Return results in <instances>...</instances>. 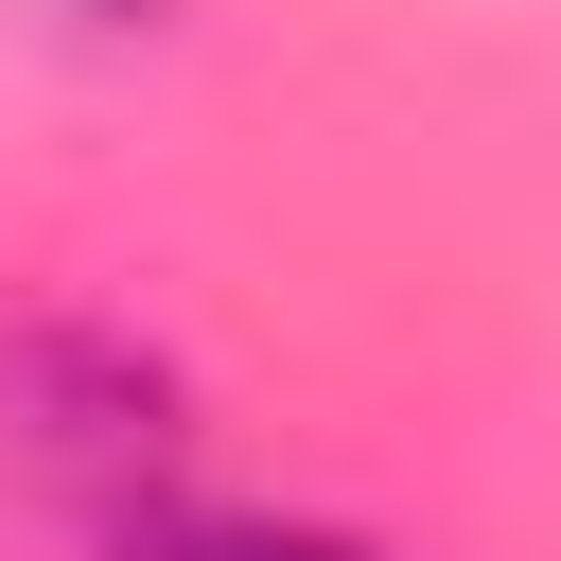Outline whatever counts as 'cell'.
Instances as JSON below:
<instances>
[{
  "label": "cell",
  "instance_id": "1",
  "mask_svg": "<svg viewBox=\"0 0 561 561\" xmlns=\"http://www.w3.org/2000/svg\"><path fill=\"white\" fill-rule=\"evenodd\" d=\"M88 526V561H386V543H351V526H280V508H210L175 456L158 473H123L105 508H70Z\"/></svg>",
  "mask_w": 561,
  "mask_h": 561
},
{
  "label": "cell",
  "instance_id": "2",
  "mask_svg": "<svg viewBox=\"0 0 561 561\" xmlns=\"http://www.w3.org/2000/svg\"><path fill=\"white\" fill-rule=\"evenodd\" d=\"M70 18H140V0H70Z\"/></svg>",
  "mask_w": 561,
  "mask_h": 561
}]
</instances>
